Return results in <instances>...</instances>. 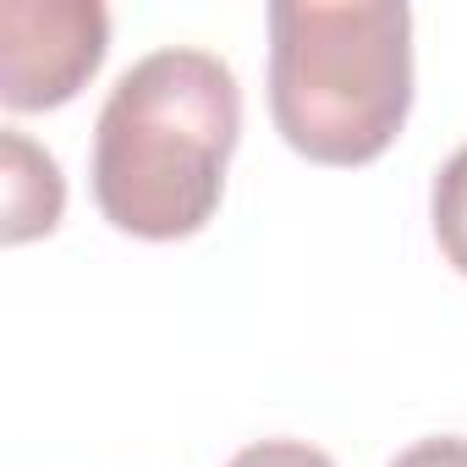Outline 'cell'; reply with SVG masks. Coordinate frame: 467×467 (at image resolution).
<instances>
[{
    "instance_id": "cell-3",
    "label": "cell",
    "mask_w": 467,
    "mask_h": 467,
    "mask_svg": "<svg viewBox=\"0 0 467 467\" xmlns=\"http://www.w3.org/2000/svg\"><path fill=\"white\" fill-rule=\"evenodd\" d=\"M110 12L99 0H0V99L6 110H56L99 72Z\"/></svg>"
},
{
    "instance_id": "cell-7",
    "label": "cell",
    "mask_w": 467,
    "mask_h": 467,
    "mask_svg": "<svg viewBox=\"0 0 467 467\" xmlns=\"http://www.w3.org/2000/svg\"><path fill=\"white\" fill-rule=\"evenodd\" d=\"M390 467H467V440L462 434H429V440L407 445Z\"/></svg>"
},
{
    "instance_id": "cell-6",
    "label": "cell",
    "mask_w": 467,
    "mask_h": 467,
    "mask_svg": "<svg viewBox=\"0 0 467 467\" xmlns=\"http://www.w3.org/2000/svg\"><path fill=\"white\" fill-rule=\"evenodd\" d=\"M225 467H336V462L308 440H259V445L237 451Z\"/></svg>"
},
{
    "instance_id": "cell-5",
    "label": "cell",
    "mask_w": 467,
    "mask_h": 467,
    "mask_svg": "<svg viewBox=\"0 0 467 467\" xmlns=\"http://www.w3.org/2000/svg\"><path fill=\"white\" fill-rule=\"evenodd\" d=\"M429 220H434V243L451 259V270L467 275V143L440 165L434 192H429Z\"/></svg>"
},
{
    "instance_id": "cell-1",
    "label": "cell",
    "mask_w": 467,
    "mask_h": 467,
    "mask_svg": "<svg viewBox=\"0 0 467 467\" xmlns=\"http://www.w3.org/2000/svg\"><path fill=\"white\" fill-rule=\"evenodd\" d=\"M243 132V88L220 56L165 45L132 61L94 121V203L143 243L203 231Z\"/></svg>"
},
{
    "instance_id": "cell-2",
    "label": "cell",
    "mask_w": 467,
    "mask_h": 467,
    "mask_svg": "<svg viewBox=\"0 0 467 467\" xmlns=\"http://www.w3.org/2000/svg\"><path fill=\"white\" fill-rule=\"evenodd\" d=\"M412 110V12L401 0H275L270 116L314 165L379 160Z\"/></svg>"
},
{
    "instance_id": "cell-4",
    "label": "cell",
    "mask_w": 467,
    "mask_h": 467,
    "mask_svg": "<svg viewBox=\"0 0 467 467\" xmlns=\"http://www.w3.org/2000/svg\"><path fill=\"white\" fill-rule=\"evenodd\" d=\"M0 198H6V243H28L61 225L67 209V182L50 149H39L34 138H23L17 127L0 132Z\"/></svg>"
}]
</instances>
